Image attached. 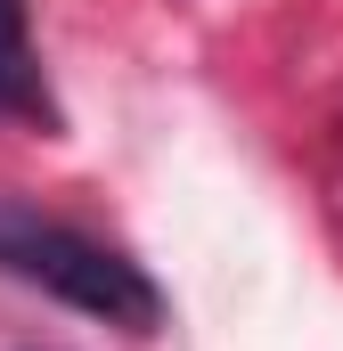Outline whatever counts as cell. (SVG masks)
I'll return each instance as SVG.
<instances>
[{"instance_id":"obj_1","label":"cell","mask_w":343,"mask_h":351,"mask_svg":"<svg viewBox=\"0 0 343 351\" xmlns=\"http://www.w3.org/2000/svg\"><path fill=\"white\" fill-rule=\"evenodd\" d=\"M0 278L41 286L49 302H66V311H82V319H106V327H131V335L164 327L156 278L131 262L123 245L90 237V229L58 221V213H33V204H16V196H0Z\"/></svg>"},{"instance_id":"obj_2","label":"cell","mask_w":343,"mask_h":351,"mask_svg":"<svg viewBox=\"0 0 343 351\" xmlns=\"http://www.w3.org/2000/svg\"><path fill=\"white\" fill-rule=\"evenodd\" d=\"M0 114L33 123V131H58V98H49V74H41V41H33L25 0H0Z\"/></svg>"}]
</instances>
